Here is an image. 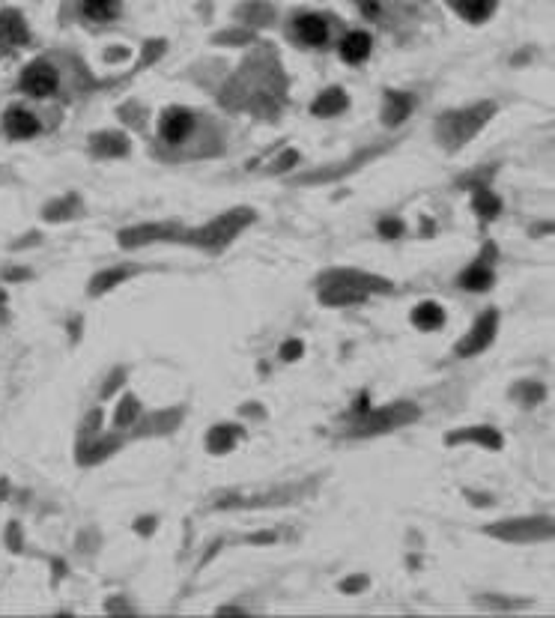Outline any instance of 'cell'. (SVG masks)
Wrapping results in <instances>:
<instances>
[{
	"instance_id": "44dd1931",
	"label": "cell",
	"mask_w": 555,
	"mask_h": 618,
	"mask_svg": "<svg viewBox=\"0 0 555 618\" xmlns=\"http://www.w3.org/2000/svg\"><path fill=\"white\" fill-rule=\"evenodd\" d=\"M457 442H478L484 448H502V436L493 427H469L463 433H451L448 445H457Z\"/></svg>"
},
{
	"instance_id": "7a4b0ae2",
	"label": "cell",
	"mask_w": 555,
	"mask_h": 618,
	"mask_svg": "<svg viewBox=\"0 0 555 618\" xmlns=\"http://www.w3.org/2000/svg\"><path fill=\"white\" fill-rule=\"evenodd\" d=\"M496 111H499L496 102H475V105H466V108H451V111L436 117V126H433L436 141L448 153H457L496 117Z\"/></svg>"
},
{
	"instance_id": "6da1fadb",
	"label": "cell",
	"mask_w": 555,
	"mask_h": 618,
	"mask_svg": "<svg viewBox=\"0 0 555 618\" xmlns=\"http://www.w3.org/2000/svg\"><path fill=\"white\" fill-rule=\"evenodd\" d=\"M257 221V209L254 206H233L227 212H218L215 218H209L200 227H188L183 236V245L197 248L203 254H221L227 251L251 224Z\"/></svg>"
},
{
	"instance_id": "cb8c5ba5",
	"label": "cell",
	"mask_w": 555,
	"mask_h": 618,
	"mask_svg": "<svg viewBox=\"0 0 555 618\" xmlns=\"http://www.w3.org/2000/svg\"><path fill=\"white\" fill-rule=\"evenodd\" d=\"M376 230H379L382 239H400V236L406 233V224H403L397 215H385V218L376 224Z\"/></svg>"
},
{
	"instance_id": "603a6c76",
	"label": "cell",
	"mask_w": 555,
	"mask_h": 618,
	"mask_svg": "<svg viewBox=\"0 0 555 618\" xmlns=\"http://www.w3.org/2000/svg\"><path fill=\"white\" fill-rule=\"evenodd\" d=\"M69 204H75V195H69V198H63V201H54L51 206H45V212H42L45 221H66V218H72L78 209H75V206L69 209Z\"/></svg>"
},
{
	"instance_id": "5bb4252c",
	"label": "cell",
	"mask_w": 555,
	"mask_h": 618,
	"mask_svg": "<svg viewBox=\"0 0 555 618\" xmlns=\"http://www.w3.org/2000/svg\"><path fill=\"white\" fill-rule=\"evenodd\" d=\"M138 272H141V269H138V266H129V263L108 266V269H102V272H96V275L90 278V284H87V296H90V299H99V296L117 290L120 284H126L129 278H135Z\"/></svg>"
},
{
	"instance_id": "ffe728a7",
	"label": "cell",
	"mask_w": 555,
	"mask_h": 618,
	"mask_svg": "<svg viewBox=\"0 0 555 618\" xmlns=\"http://www.w3.org/2000/svg\"><path fill=\"white\" fill-rule=\"evenodd\" d=\"M123 12V0H81V15L96 24H108Z\"/></svg>"
},
{
	"instance_id": "3957f363",
	"label": "cell",
	"mask_w": 555,
	"mask_h": 618,
	"mask_svg": "<svg viewBox=\"0 0 555 618\" xmlns=\"http://www.w3.org/2000/svg\"><path fill=\"white\" fill-rule=\"evenodd\" d=\"M206 126V117L194 108H185V105H168L162 114H159V126H156V135H159V144L168 147V150H183L188 147L197 132Z\"/></svg>"
},
{
	"instance_id": "ac0fdd59",
	"label": "cell",
	"mask_w": 555,
	"mask_h": 618,
	"mask_svg": "<svg viewBox=\"0 0 555 618\" xmlns=\"http://www.w3.org/2000/svg\"><path fill=\"white\" fill-rule=\"evenodd\" d=\"M445 320H448L445 308H442L439 302H433V299L418 302V305L412 308V314H409V323H412L418 332H439V329L445 326Z\"/></svg>"
},
{
	"instance_id": "9a60e30c",
	"label": "cell",
	"mask_w": 555,
	"mask_h": 618,
	"mask_svg": "<svg viewBox=\"0 0 555 618\" xmlns=\"http://www.w3.org/2000/svg\"><path fill=\"white\" fill-rule=\"evenodd\" d=\"M347 108H350V93H347L344 87L332 84V87H326V90H320V93L314 96V102H311L308 111H311V117L332 120V117H341Z\"/></svg>"
},
{
	"instance_id": "8992f818",
	"label": "cell",
	"mask_w": 555,
	"mask_h": 618,
	"mask_svg": "<svg viewBox=\"0 0 555 618\" xmlns=\"http://www.w3.org/2000/svg\"><path fill=\"white\" fill-rule=\"evenodd\" d=\"M18 90L30 99H51L57 90H60V69L45 60V57H36L30 60L21 75H18Z\"/></svg>"
},
{
	"instance_id": "30bf717a",
	"label": "cell",
	"mask_w": 555,
	"mask_h": 618,
	"mask_svg": "<svg viewBox=\"0 0 555 618\" xmlns=\"http://www.w3.org/2000/svg\"><path fill=\"white\" fill-rule=\"evenodd\" d=\"M0 129H3V135L9 141H30V138H36L42 132V123H39V117L30 108L12 105L9 111H3Z\"/></svg>"
},
{
	"instance_id": "7c38bea8",
	"label": "cell",
	"mask_w": 555,
	"mask_h": 618,
	"mask_svg": "<svg viewBox=\"0 0 555 618\" xmlns=\"http://www.w3.org/2000/svg\"><path fill=\"white\" fill-rule=\"evenodd\" d=\"M87 150H90V156L93 159H99V162H111V159H126L129 153H132V141H129V135H123V132H96V135H90V141H87Z\"/></svg>"
},
{
	"instance_id": "9c48e42d",
	"label": "cell",
	"mask_w": 555,
	"mask_h": 618,
	"mask_svg": "<svg viewBox=\"0 0 555 618\" xmlns=\"http://www.w3.org/2000/svg\"><path fill=\"white\" fill-rule=\"evenodd\" d=\"M332 24L323 12H302L293 18V39L305 48H323L329 42Z\"/></svg>"
},
{
	"instance_id": "277c9868",
	"label": "cell",
	"mask_w": 555,
	"mask_h": 618,
	"mask_svg": "<svg viewBox=\"0 0 555 618\" xmlns=\"http://www.w3.org/2000/svg\"><path fill=\"white\" fill-rule=\"evenodd\" d=\"M185 230L177 221H141L132 227H123L117 233V245L123 251H141L147 245H159V242H183Z\"/></svg>"
},
{
	"instance_id": "484cf974",
	"label": "cell",
	"mask_w": 555,
	"mask_h": 618,
	"mask_svg": "<svg viewBox=\"0 0 555 618\" xmlns=\"http://www.w3.org/2000/svg\"><path fill=\"white\" fill-rule=\"evenodd\" d=\"M302 353H305V344H302V341H287V344L281 347V359H284V362H296V359H302Z\"/></svg>"
},
{
	"instance_id": "4fadbf2b",
	"label": "cell",
	"mask_w": 555,
	"mask_h": 618,
	"mask_svg": "<svg viewBox=\"0 0 555 618\" xmlns=\"http://www.w3.org/2000/svg\"><path fill=\"white\" fill-rule=\"evenodd\" d=\"M30 45V27L21 9L3 6L0 9V48H24Z\"/></svg>"
},
{
	"instance_id": "d6986e66",
	"label": "cell",
	"mask_w": 555,
	"mask_h": 618,
	"mask_svg": "<svg viewBox=\"0 0 555 618\" xmlns=\"http://www.w3.org/2000/svg\"><path fill=\"white\" fill-rule=\"evenodd\" d=\"M448 6L469 24H487L496 9H499V0H448Z\"/></svg>"
},
{
	"instance_id": "8fae6325",
	"label": "cell",
	"mask_w": 555,
	"mask_h": 618,
	"mask_svg": "<svg viewBox=\"0 0 555 618\" xmlns=\"http://www.w3.org/2000/svg\"><path fill=\"white\" fill-rule=\"evenodd\" d=\"M415 111V96L406 93V90H385L382 93V111H379V120L385 129H400Z\"/></svg>"
},
{
	"instance_id": "d4e9b609",
	"label": "cell",
	"mask_w": 555,
	"mask_h": 618,
	"mask_svg": "<svg viewBox=\"0 0 555 618\" xmlns=\"http://www.w3.org/2000/svg\"><path fill=\"white\" fill-rule=\"evenodd\" d=\"M138 415H141V404H138V398L126 395V398L120 401V412H117V427H123L126 421L132 424V421H135Z\"/></svg>"
},
{
	"instance_id": "2e32d148",
	"label": "cell",
	"mask_w": 555,
	"mask_h": 618,
	"mask_svg": "<svg viewBox=\"0 0 555 618\" xmlns=\"http://www.w3.org/2000/svg\"><path fill=\"white\" fill-rule=\"evenodd\" d=\"M373 51V36L368 30H350L341 42H338V57L347 66H362Z\"/></svg>"
},
{
	"instance_id": "5b68a950",
	"label": "cell",
	"mask_w": 555,
	"mask_h": 618,
	"mask_svg": "<svg viewBox=\"0 0 555 618\" xmlns=\"http://www.w3.org/2000/svg\"><path fill=\"white\" fill-rule=\"evenodd\" d=\"M496 335H499V308H487L475 317L472 329L454 344V356L457 359H472V356L490 350L496 344Z\"/></svg>"
},
{
	"instance_id": "e0dca14e",
	"label": "cell",
	"mask_w": 555,
	"mask_h": 618,
	"mask_svg": "<svg viewBox=\"0 0 555 618\" xmlns=\"http://www.w3.org/2000/svg\"><path fill=\"white\" fill-rule=\"evenodd\" d=\"M469 192H472V212L478 215L481 224H490V221H496V218L502 215L505 204H502V198H499L487 183L469 186Z\"/></svg>"
},
{
	"instance_id": "4316f807",
	"label": "cell",
	"mask_w": 555,
	"mask_h": 618,
	"mask_svg": "<svg viewBox=\"0 0 555 618\" xmlns=\"http://www.w3.org/2000/svg\"><path fill=\"white\" fill-rule=\"evenodd\" d=\"M3 308H6V290L0 287V311H3Z\"/></svg>"
},
{
	"instance_id": "7402d4cb",
	"label": "cell",
	"mask_w": 555,
	"mask_h": 618,
	"mask_svg": "<svg viewBox=\"0 0 555 618\" xmlns=\"http://www.w3.org/2000/svg\"><path fill=\"white\" fill-rule=\"evenodd\" d=\"M236 18H242V21L251 24V27H263L269 18H275V9L266 6V3H260V0H248V3H242V6L236 9Z\"/></svg>"
},
{
	"instance_id": "52a82bcc",
	"label": "cell",
	"mask_w": 555,
	"mask_h": 618,
	"mask_svg": "<svg viewBox=\"0 0 555 618\" xmlns=\"http://www.w3.org/2000/svg\"><path fill=\"white\" fill-rule=\"evenodd\" d=\"M487 532L499 541L535 544V541H550L553 538V520L550 517H517V520L493 523Z\"/></svg>"
},
{
	"instance_id": "ba28073f",
	"label": "cell",
	"mask_w": 555,
	"mask_h": 618,
	"mask_svg": "<svg viewBox=\"0 0 555 618\" xmlns=\"http://www.w3.org/2000/svg\"><path fill=\"white\" fill-rule=\"evenodd\" d=\"M496 260H499V251L493 242H487L481 254L457 275V284L469 293H487L496 284Z\"/></svg>"
}]
</instances>
